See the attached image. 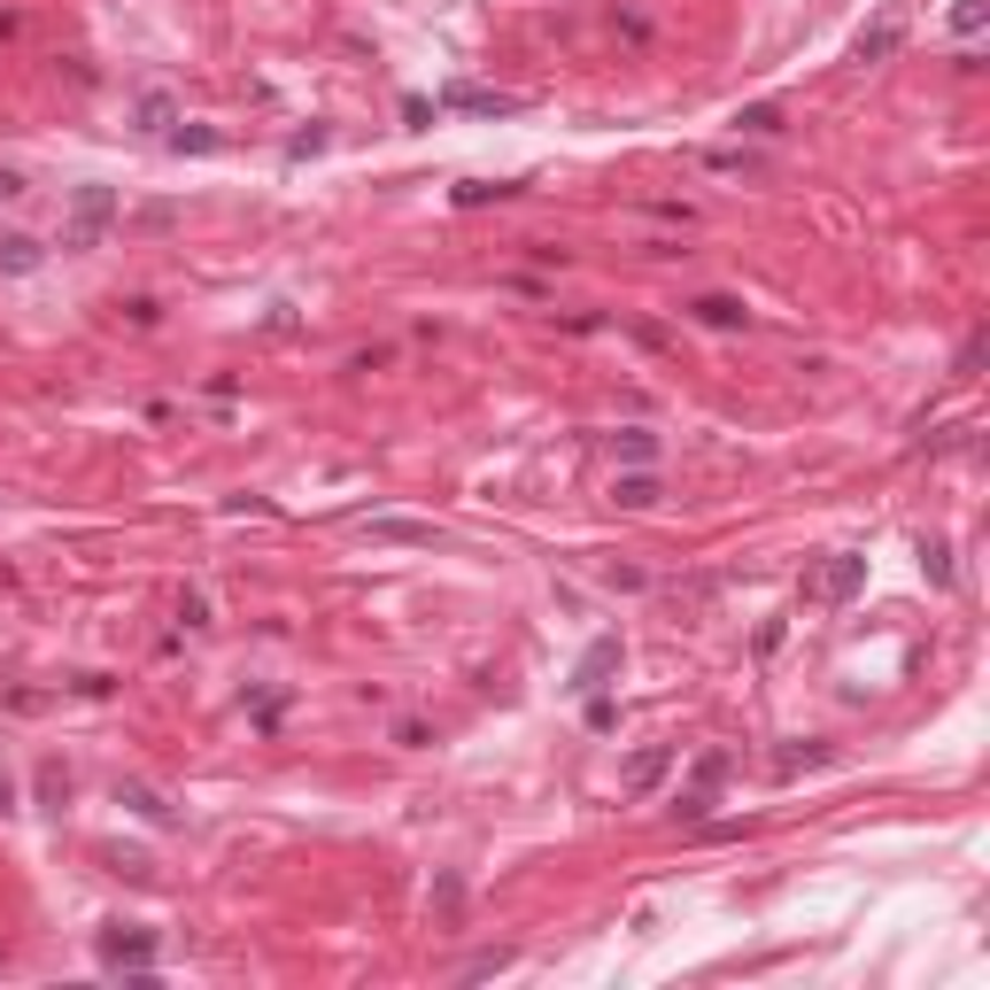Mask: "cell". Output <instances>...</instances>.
Segmentation results:
<instances>
[{
    "instance_id": "obj_1",
    "label": "cell",
    "mask_w": 990,
    "mask_h": 990,
    "mask_svg": "<svg viewBox=\"0 0 990 990\" xmlns=\"http://www.w3.org/2000/svg\"><path fill=\"white\" fill-rule=\"evenodd\" d=\"M109 225H117V186H78V194H70V209H62L55 248H62V256H86V248H101V240H109Z\"/></svg>"
},
{
    "instance_id": "obj_2",
    "label": "cell",
    "mask_w": 990,
    "mask_h": 990,
    "mask_svg": "<svg viewBox=\"0 0 990 990\" xmlns=\"http://www.w3.org/2000/svg\"><path fill=\"white\" fill-rule=\"evenodd\" d=\"M93 952H101L109 976H156V929H125V921H109Z\"/></svg>"
},
{
    "instance_id": "obj_3",
    "label": "cell",
    "mask_w": 990,
    "mask_h": 990,
    "mask_svg": "<svg viewBox=\"0 0 990 990\" xmlns=\"http://www.w3.org/2000/svg\"><path fill=\"white\" fill-rule=\"evenodd\" d=\"M859 588H867V557H851V550H835L821 573L805 581V596H813V604H851Z\"/></svg>"
},
{
    "instance_id": "obj_4",
    "label": "cell",
    "mask_w": 990,
    "mask_h": 990,
    "mask_svg": "<svg viewBox=\"0 0 990 990\" xmlns=\"http://www.w3.org/2000/svg\"><path fill=\"white\" fill-rule=\"evenodd\" d=\"M898 47H905V8H882V16L851 39V62H859V70H874V62H890Z\"/></svg>"
},
{
    "instance_id": "obj_5",
    "label": "cell",
    "mask_w": 990,
    "mask_h": 990,
    "mask_svg": "<svg viewBox=\"0 0 990 990\" xmlns=\"http://www.w3.org/2000/svg\"><path fill=\"white\" fill-rule=\"evenodd\" d=\"M673 759H681L673 743H643V751H635V759L620 766V798H651L665 774H673Z\"/></svg>"
},
{
    "instance_id": "obj_6",
    "label": "cell",
    "mask_w": 990,
    "mask_h": 990,
    "mask_svg": "<svg viewBox=\"0 0 990 990\" xmlns=\"http://www.w3.org/2000/svg\"><path fill=\"white\" fill-rule=\"evenodd\" d=\"M620 659H627V643H620V635H596V643L581 651V665H573V689H581V696H596V689L620 673Z\"/></svg>"
},
{
    "instance_id": "obj_7",
    "label": "cell",
    "mask_w": 990,
    "mask_h": 990,
    "mask_svg": "<svg viewBox=\"0 0 990 990\" xmlns=\"http://www.w3.org/2000/svg\"><path fill=\"white\" fill-rule=\"evenodd\" d=\"M681 310H689L696 326H712V333H743V326H751V310H743V295H689Z\"/></svg>"
},
{
    "instance_id": "obj_8",
    "label": "cell",
    "mask_w": 990,
    "mask_h": 990,
    "mask_svg": "<svg viewBox=\"0 0 990 990\" xmlns=\"http://www.w3.org/2000/svg\"><path fill=\"white\" fill-rule=\"evenodd\" d=\"M442 109H473V117H518L526 101H518V93H481V86H449V93H442Z\"/></svg>"
},
{
    "instance_id": "obj_9",
    "label": "cell",
    "mask_w": 990,
    "mask_h": 990,
    "mask_svg": "<svg viewBox=\"0 0 990 990\" xmlns=\"http://www.w3.org/2000/svg\"><path fill=\"white\" fill-rule=\"evenodd\" d=\"M612 503H620V511H659V503H665L659 473H643V465H635V473H620V481H612Z\"/></svg>"
},
{
    "instance_id": "obj_10",
    "label": "cell",
    "mask_w": 990,
    "mask_h": 990,
    "mask_svg": "<svg viewBox=\"0 0 990 990\" xmlns=\"http://www.w3.org/2000/svg\"><path fill=\"white\" fill-rule=\"evenodd\" d=\"M170 125H178V101H170V93H140V109H132V132H148V140H170Z\"/></svg>"
},
{
    "instance_id": "obj_11",
    "label": "cell",
    "mask_w": 990,
    "mask_h": 990,
    "mask_svg": "<svg viewBox=\"0 0 990 990\" xmlns=\"http://www.w3.org/2000/svg\"><path fill=\"white\" fill-rule=\"evenodd\" d=\"M117 805H132L140 821L170 828V805H164V790H148V782H117Z\"/></svg>"
},
{
    "instance_id": "obj_12",
    "label": "cell",
    "mask_w": 990,
    "mask_h": 990,
    "mask_svg": "<svg viewBox=\"0 0 990 990\" xmlns=\"http://www.w3.org/2000/svg\"><path fill=\"white\" fill-rule=\"evenodd\" d=\"M612 457H620V465H651V457H659V434H651V426H620V434H612Z\"/></svg>"
},
{
    "instance_id": "obj_13",
    "label": "cell",
    "mask_w": 990,
    "mask_h": 990,
    "mask_svg": "<svg viewBox=\"0 0 990 990\" xmlns=\"http://www.w3.org/2000/svg\"><path fill=\"white\" fill-rule=\"evenodd\" d=\"M364 534H372V542H442L426 518H364Z\"/></svg>"
},
{
    "instance_id": "obj_14",
    "label": "cell",
    "mask_w": 990,
    "mask_h": 990,
    "mask_svg": "<svg viewBox=\"0 0 990 990\" xmlns=\"http://www.w3.org/2000/svg\"><path fill=\"white\" fill-rule=\"evenodd\" d=\"M39 264H47V248L31 232H0V271H39Z\"/></svg>"
},
{
    "instance_id": "obj_15",
    "label": "cell",
    "mask_w": 990,
    "mask_h": 990,
    "mask_svg": "<svg viewBox=\"0 0 990 990\" xmlns=\"http://www.w3.org/2000/svg\"><path fill=\"white\" fill-rule=\"evenodd\" d=\"M511 194H518L511 178H465L449 201H457V209H488V201H511Z\"/></svg>"
},
{
    "instance_id": "obj_16",
    "label": "cell",
    "mask_w": 990,
    "mask_h": 990,
    "mask_svg": "<svg viewBox=\"0 0 990 990\" xmlns=\"http://www.w3.org/2000/svg\"><path fill=\"white\" fill-rule=\"evenodd\" d=\"M735 132H751V140H774V132H782V101H751V109H735Z\"/></svg>"
},
{
    "instance_id": "obj_17",
    "label": "cell",
    "mask_w": 990,
    "mask_h": 990,
    "mask_svg": "<svg viewBox=\"0 0 990 990\" xmlns=\"http://www.w3.org/2000/svg\"><path fill=\"white\" fill-rule=\"evenodd\" d=\"M696 164L720 170V178H751V170H759V156H751V148H704Z\"/></svg>"
},
{
    "instance_id": "obj_18",
    "label": "cell",
    "mask_w": 990,
    "mask_h": 990,
    "mask_svg": "<svg viewBox=\"0 0 990 990\" xmlns=\"http://www.w3.org/2000/svg\"><path fill=\"white\" fill-rule=\"evenodd\" d=\"M921 573H929L937 588H952V542H921Z\"/></svg>"
},
{
    "instance_id": "obj_19",
    "label": "cell",
    "mask_w": 990,
    "mask_h": 990,
    "mask_svg": "<svg viewBox=\"0 0 990 990\" xmlns=\"http://www.w3.org/2000/svg\"><path fill=\"white\" fill-rule=\"evenodd\" d=\"M727 766H735L727 751H704V759H696V790H704V798H720V782H727Z\"/></svg>"
},
{
    "instance_id": "obj_20",
    "label": "cell",
    "mask_w": 990,
    "mask_h": 990,
    "mask_svg": "<svg viewBox=\"0 0 990 990\" xmlns=\"http://www.w3.org/2000/svg\"><path fill=\"white\" fill-rule=\"evenodd\" d=\"M170 148H178V156H217L225 140H217V132H186V125H170Z\"/></svg>"
},
{
    "instance_id": "obj_21",
    "label": "cell",
    "mask_w": 990,
    "mask_h": 990,
    "mask_svg": "<svg viewBox=\"0 0 990 990\" xmlns=\"http://www.w3.org/2000/svg\"><path fill=\"white\" fill-rule=\"evenodd\" d=\"M178 620L201 635V627H209V596H201V588H186V596H178Z\"/></svg>"
},
{
    "instance_id": "obj_22",
    "label": "cell",
    "mask_w": 990,
    "mask_h": 990,
    "mask_svg": "<svg viewBox=\"0 0 990 990\" xmlns=\"http://www.w3.org/2000/svg\"><path fill=\"white\" fill-rule=\"evenodd\" d=\"M511 968V952H481V960H465V983H481V976H503Z\"/></svg>"
},
{
    "instance_id": "obj_23",
    "label": "cell",
    "mask_w": 990,
    "mask_h": 990,
    "mask_svg": "<svg viewBox=\"0 0 990 990\" xmlns=\"http://www.w3.org/2000/svg\"><path fill=\"white\" fill-rule=\"evenodd\" d=\"M952 31H983V0H960L952 8Z\"/></svg>"
},
{
    "instance_id": "obj_24",
    "label": "cell",
    "mask_w": 990,
    "mask_h": 990,
    "mask_svg": "<svg viewBox=\"0 0 990 990\" xmlns=\"http://www.w3.org/2000/svg\"><path fill=\"white\" fill-rule=\"evenodd\" d=\"M318 148H326V132H318V125H310V132H295V140H287V156H295V164H303V156H318Z\"/></svg>"
},
{
    "instance_id": "obj_25",
    "label": "cell",
    "mask_w": 990,
    "mask_h": 990,
    "mask_svg": "<svg viewBox=\"0 0 990 990\" xmlns=\"http://www.w3.org/2000/svg\"><path fill=\"white\" fill-rule=\"evenodd\" d=\"M976 364H983V333H968V340H960V379H976Z\"/></svg>"
},
{
    "instance_id": "obj_26",
    "label": "cell",
    "mask_w": 990,
    "mask_h": 990,
    "mask_svg": "<svg viewBox=\"0 0 990 990\" xmlns=\"http://www.w3.org/2000/svg\"><path fill=\"white\" fill-rule=\"evenodd\" d=\"M612 720H620V704H612V696L596 689V696H588V727H612Z\"/></svg>"
},
{
    "instance_id": "obj_27",
    "label": "cell",
    "mask_w": 990,
    "mask_h": 990,
    "mask_svg": "<svg viewBox=\"0 0 990 990\" xmlns=\"http://www.w3.org/2000/svg\"><path fill=\"white\" fill-rule=\"evenodd\" d=\"M395 743H403V751H426V743H434V727H418V720H403V727H395Z\"/></svg>"
},
{
    "instance_id": "obj_28",
    "label": "cell",
    "mask_w": 990,
    "mask_h": 990,
    "mask_svg": "<svg viewBox=\"0 0 990 990\" xmlns=\"http://www.w3.org/2000/svg\"><path fill=\"white\" fill-rule=\"evenodd\" d=\"M16 31H23V16H16V8H0V39H16Z\"/></svg>"
},
{
    "instance_id": "obj_29",
    "label": "cell",
    "mask_w": 990,
    "mask_h": 990,
    "mask_svg": "<svg viewBox=\"0 0 990 990\" xmlns=\"http://www.w3.org/2000/svg\"><path fill=\"white\" fill-rule=\"evenodd\" d=\"M0 813H16V782L8 774H0Z\"/></svg>"
}]
</instances>
